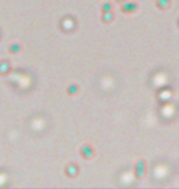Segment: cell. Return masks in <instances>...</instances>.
<instances>
[{"label":"cell","instance_id":"1","mask_svg":"<svg viewBox=\"0 0 179 189\" xmlns=\"http://www.w3.org/2000/svg\"><path fill=\"white\" fill-rule=\"evenodd\" d=\"M10 70V65H9V63L3 60V61H0V74H5Z\"/></svg>","mask_w":179,"mask_h":189},{"label":"cell","instance_id":"2","mask_svg":"<svg viewBox=\"0 0 179 189\" xmlns=\"http://www.w3.org/2000/svg\"><path fill=\"white\" fill-rule=\"evenodd\" d=\"M20 51V45L19 44H12L11 47H10V52L11 53H17Z\"/></svg>","mask_w":179,"mask_h":189}]
</instances>
